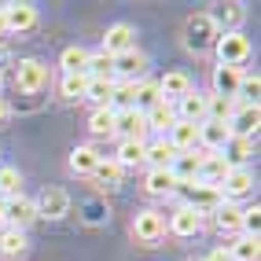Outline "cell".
<instances>
[{"label":"cell","mask_w":261,"mask_h":261,"mask_svg":"<svg viewBox=\"0 0 261 261\" xmlns=\"http://www.w3.org/2000/svg\"><path fill=\"white\" fill-rule=\"evenodd\" d=\"M214 41H217V26L210 19V11L188 15V22H184V48L195 51V56H202V51L214 48Z\"/></svg>","instance_id":"6da1fadb"},{"label":"cell","mask_w":261,"mask_h":261,"mask_svg":"<svg viewBox=\"0 0 261 261\" xmlns=\"http://www.w3.org/2000/svg\"><path fill=\"white\" fill-rule=\"evenodd\" d=\"M214 51H217V66H239L250 59V41L243 37V30L239 33H217V41H214Z\"/></svg>","instance_id":"7a4b0ae2"},{"label":"cell","mask_w":261,"mask_h":261,"mask_svg":"<svg viewBox=\"0 0 261 261\" xmlns=\"http://www.w3.org/2000/svg\"><path fill=\"white\" fill-rule=\"evenodd\" d=\"M166 236V217L159 210H136L133 217V239L140 243V247H154Z\"/></svg>","instance_id":"3957f363"},{"label":"cell","mask_w":261,"mask_h":261,"mask_svg":"<svg viewBox=\"0 0 261 261\" xmlns=\"http://www.w3.org/2000/svg\"><path fill=\"white\" fill-rule=\"evenodd\" d=\"M15 85H19V92H41L48 89V63L41 59H19L15 63Z\"/></svg>","instance_id":"277c9868"},{"label":"cell","mask_w":261,"mask_h":261,"mask_svg":"<svg viewBox=\"0 0 261 261\" xmlns=\"http://www.w3.org/2000/svg\"><path fill=\"white\" fill-rule=\"evenodd\" d=\"M33 221H37V206H33V199H26L22 191L11 195V199H4V224H8V228L26 232Z\"/></svg>","instance_id":"5b68a950"},{"label":"cell","mask_w":261,"mask_h":261,"mask_svg":"<svg viewBox=\"0 0 261 261\" xmlns=\"http://www.w3.org/2000/svg\"><path fill=\"white\" fill-rule=\"evenodd\" d=\"M257 125H261V107H257V103H236V111L228 118V133L243 136V140H254Z\"/></svg>","instance_id":"8992f818"},{"label":"cell","mask_w":261,"mask_h":261,"mask_svg":"<svg viewBox=\"0 0 261 261\" xmlns=\"http://www.w3.org/2000/svg\"><path fill=\"white\" fill-rule=\"evenodd\" d=\"M33 206H37V217L44 221H59L70 214V195H66L63 188H44L41 199H33Z\"/></svg>","instance_id":"52a82bcc"},{"label":"cell","mask_w":261,"mask_h":261,"mask_svg":"<svg viewBox=\"0 0 261 261\" xmlns=\"http://www.w3.org/2000/svg\"><path fill=\"white\" fill-rule=\"evenodd\" d=\"M177 191H184V206H191V210H195V214H206V210H217V206L224 202L221 199V191L217 188H206V184H184V188H177Z\"/></svg>","instance_id":"ba28073f"},{"label":"cell","mask_w":261,"mask_h":261,"mask_svg":"<svg viewBox=\"0 0 261 261\" xmlns=\"http://www.w3.org/2000/svg\"><path fill=\"white\" fill-rule=\"evenodd\" d=\"M221 199L224 202H236V199H247L250 191H254V173L247 166H239V169H228V177L221 180Z\"/></svg>","instance_id":"9c48e42d"},{"label":"cell","mask_w":261,"mask_h":261,"mask_svg":"<svg viewBox=\"0 0 261 261\" xmlns=\"http://www.w3.org/2000/svg\"><path fill=\"white\" fill-rule=\"evenodd\" d=\"M114 74H118V77H125L129 85L144 81V74H147V56H144L140 48L121 51V56H114Z\"/></svg>","instance_id":"30bf717a"},{"label":"cell","mask_w":261,"mask_h":261,"mask_svg":"<svg viewBox=\"0 0 261 261\" xmlns=\"http://www.w3.org/2000/svg\"><path fill=\"white\" fill-rule=\"evenodd\" d=\"M206 103H210V92L191 89L188 96H180L177 103H173V111H177L180 121H191V125H199V121H206Z\"/></svg>","instance_id":"8fae6325"},{"label":"cell","mask_w":261,"mask_h":261,"mask_svg":"<svg viewBox=\"0 0 261 261\" xmlns=\"http://www.w3.org/2000/svg\"><path fill=\"white\" fill-rule=\"evenodd\" d=\"M147 133V118L140 111H114V136H121V140H144Z\"/></svg>","instance_id":"7c38bea8"},{"label":"cell","mask_w":261,"mask_h":261,"mask_svg":"<svg viewBox=\"0 0 261 261\" xmlns=\"http://www.w3.org/2000/svg\"><path fill=\"white\" fill-rule=\"evenodd\" d=\"M228 125L224 121H214V118H206V121H199V151H206V154H217L224 144H228Z\"/></svg>","instance_id":"4fadbf2b"},{"label":"cell","mask_w":261,"mask_h":261,"mask_svg":"<svg viewBox=\"0 0 261 261\" xmlns=\"http://www.w3.org/2000/svg\"><path fill=\"white\" fill-rule=\"evenodd\" d=\"M129 48H136V30L129 22H114L107 30V37H103V48L99 51H107V56L114 59V56H121V51H129Z\"/></svg>","instance_id":"5bb4252c"},{"label":"cell","mask_w":261,"mask_h":261,"mask_svg":"<svg viewBox=\"0 0 261 261\" xmlns=\"http://www.w3.org/2000/svg\"><path fill=\"white\" fill-rule=\"evenodd\" d=\"M4 22H8V33H26L37 26V8L33 4H4Z\"/></svg>","instance_id":"9a60e30c"},{"label":"cell","mask_w":261,"mask_h":261,"mask_svg":"<svg viewBox=\"0 0 261 261\" xmlns=\"http://www.w3.org/2000/svg\"><path fill=\"white\" fill-rule=\"evenodd\" d=\"M199 162H202V151H177V159H173L169 173L177 177V184H195L199 180Z\"/></svg>","instance_id":"2e32d148"},{"label":"cell","mask_w":261,"mask_h":261,"mask_svg":"<svg viewBox=\"0 0 261 261\" xmlns=\"http://www.w3.org/2000/svg\"><path fill=\"white\" fill-rule=\"evenodd\" d=\"M210 19H214L217 33H239L243 19H247V8H243V4H217L210 11Z\"/></svg>","instance_id":"e0dca14e"},{"label":"cell","mask_w":261,"mask_h":261,"mask_svg":"<svg viewBox=\"0 0 261 261\" xmlns=\"http://www.w3.org/2000/svg\"><path fill=\"white\" fill-rule=\"evenodd\" d=\"M228 162L221 159V154H206L202 151V162H199V184H206V188H221V180L228 177Z\"/></svg>","instance_id":"ac0fdd59"},{"label":"cell","mask_w":261,"mask_h":261,"mask_svg":"<svg viewBox=\"0 0 261 261\" xmlns=\"http://www.w3.org/2000/svg\"><path fill=\"white\" fill-rule=\"evenodd\" d=\"M173 159H177V147H173L166 136H159V140L144 144V162H147L151 169H169Z\"/></svg>","instance_id":"d6986e66"},{"label":"cell","mask_w":261,"mask_h":261,"mask_svg":"<svg viewBox=\"0 0 261 261\" xmlns=\"http://www.w3.org/2000/svg\"><path fill=\"white\" fill-rule=\"evenodd\" d=\"M99 159H103V154L92 144H77L70 151V173H74V177H92V169L99 166Z\"/></svg>","instance_id":"ffe728a7"},{"label":"cell","mask_w":261,"mask_h":261,"mask_svg":"<svg viewBox=\"0 0 261 261\" xmlns=\"http://www.w3.org/2000/svg\"><path fill=\"white\" fill-rule=\"evenodd\" d=\"M202 228V214H195L191 210V206H177V210H173V217H169V232L173 236H195Z\"/></svg>","instance_id":"44dd1931"},{"label":"cell","mask_w":261,"mask_h":261,"mask_svg":"<svg viewBox=\"0 0 261 261\" xmlns=\"http://www.w3.org/2000/svg\"><path fill=\"white\" fill-rule=\"evenodd\" d=\"M166 140L177 147V151H195L199 147V125H191V121H173V129L166 133Z\"/></svg>","instance_id":"7402d4cb"},{"label":"cell","mask_w":261,"mask_h":261,"mask_svg":"<svg viewBox=\"0 0 261 261\" xmlns=\"http://www.w3.org/2000/svg\"><path fill=\"white\" fill-rule=\"evenodd\" d=\"M188 92H191V77H188L184 70H169V74L159 81V96L169 99V103H177V99L188 96Z\"/></svg>","instance_id":"603a6c76"},{"label":"cell","mask_w":261,"mask_h":261,"mask_svg":"<svg viewBox=\"0 0 261 261\" xmlns=\"http://www.w3.org/2000/svg\"><path fill=\"white\" fill-rule=\"evenodd\" d=\"M217 154H221V159L228 162L232 169H239V166H247V159L254 154V140H243V136H228V144H224Z\"/></svg>","instance_id":"cb8c5ba5"},{"label":"cell","mask_w":261,"mask_h":261,"mask_svg":"<svg viewBox=\"0 0 261 261\" xmlns=\"http://www.w3.org/2000/svg\"><path fill=\"white\" fill-rule=\"evenodd\" d=\"M26 250H30L26 232H19V228H4L0 232V257L4 261H19V257H26Z\"/></svg>","instance_id":"d4e9b609"},{"label":"cell","mask_w":261,"mask_h":261,"mask_svg":"<svg viewBox=\"0 0 261 261\" xmlns=\"http://www.w3.org/2000/svg\"><path fill=\"white\" fill-rule=\"evenodd\" d=\"M239 77H243V70H236V66H214V96H221V99H236Z\"/></svg>","instance_id":"484cf974"},{"label":"cell","mask_w":261,"mask_h":261,"mask_svg":"<svg viewBox=\"0 0 261 261\" xmlns=\"http://www.w3.org/2000/svg\"><path fill=\"white\" fill-rule=\"evenodd\" d=\"M114 89H118V81L114 77H89V89H85V99H92V107H111V99H114Z\"/></svg>","instance_id":"4316f807"},{"label":"cell","mask_w":261,"mask_h":261,"mask_svg":"<svg viewBox=\"0 0 261 261\" xmlns=\"http://www.w3.org/2000/svg\"><path fill=\"white\" fill-rule=\"evenodd\" d=\"M144 118H147V129H154V133H162V136H166V133L173 129V121H177V111H173V103H169V99H159Z\"/></svg>","instance_id":"83f0119b"},{"label":"cell","mask_w":261,"mask_h":261,"mask_svg":"<svg viewBox=\"0 0 261 261\" xmlns=\"http://www.w3.org/2000/svg\"><path fill=\"white\" fill-rule=\"evenodd\" d=\"M144 188H147V195H154V199H162V195H173L180 184H177V177H173L169 169H151L147 173V180H144Z\"/></svg>","instance_id":"f1b7e54d"},{"label":"cell","mask_w":261,"mask_h":261,"mask_svg":"<svg viewBox=\"0 0 261 261\" xmlns=\"http://www.w3.org/2000/svg\"><path fill=\"white\" fill-rule=\"evenodd\" d=\"M92 180H96V188H103V191H118L121 188V166L111 159H99V166L92 169Z\"/></svg>","instance_id":"f546056e"},{"label":"cell","mask_w":261,"mask_h":261,"mask_svg":"<svg viewBox=\"0 0 261 261\" xmlns=\"http://www.w3.org/2000/svg\"><path fill=\"white\" fill-rule=\"evenodd\" d=\"M162 96H159V81H140V85H133V111H140V114H147L154 103H159Z\"/></svg>","instance_id":"4dcf8cb0"},{"label":"cell","mask_w":261,"mask_h":261,"mask_svg":"<svg viewBox=\"0 0 261 261\" xmlns=\"http://www.w3.org/2000/svg\"><path fill=\"white\" fill-rule=\"evenodd\" d=\"M59 66H63V74H85V66H89V51H85L81 44H70V48H63V56H59Z\"/></svg>","instance_id":"1f68e13d"},{"label":"cell","mask_w":261,"mask_h":261,"mask_svg":"<svg viewBox=\"0 0 261 261\" xmlns=\"http://www.w3.org/2000/svg\"><path fill=\"white\" fill-rule=\"evenodd\" d=\"M114 162H118L121 169L140 166V162H144V140H121V144H118V154H114Z\"/></svg>","instance_id":"d6a6232c"},{"label":"cell","mask_w":261,"mask_h":261,"mask_svg":"<svg viewBox=\"0 0 261 261\" xmlns=\"http://www.w3.org/2000/svg\"><path fill=\"white\" fill-rule=\"evenodd\" d=\"M239 217H243V210H239L236 202H221L217 210H214L217 232H239Z\"/></svg>","instance_id":"836d02e7"},{"label":"cell","mask_w":261,"mask_h":261,"mask_svg":"<svg viewBox=\"0 0 261 261\" xmlns=\"http://www.w3.org/2000/svg\"><path fill=\"white\" fill-rule=\"evenodd\" d=\"M257 254H261V239H250V236H239L228 247V261H257Z\"/></svg>","instance_id":"e575fe53"},{"label":"cell","mask_w":261,"mask_h":261,"mask_svg":"<svg viewBox=\"0 0 261 261\" xmlns=\"http://www.w3.org/2000/svg\"><path fill=\"white\" fill-rule=\"evenodd\" d=\"M89 133L92 136H114V111L111 107H99L89 114Z\"/></svg>","instance_id":"d590c367"},{"label":"cell","mask_w":261,"mask_h":261,"mask_svg":"<svg viewBox=\"0 0 261 261\" xmlns=\"http://www.w3.org/2000/svg\"><path fill=\"white\" fill-rule=\"evenodd\" d=\"M85 89H89V74H63L59 81L63 99H85Z\"/></svg>","instance_id":"8d00e7d4"},{"label":"cell","mask_w":261,"mask_h":261,"mask_svg":"<svg viewBox=\"0 0 261 261\" xmlns=\"http://www.w3.org/2000/svg\"><path fill=\"white\" fill-rule=\"evenodd\" d=\"M85 74L89 77H114V59L107 56V51H89V66H85Z\"/></svg>","instance_id":"74e56055"},{"label":"cell","mask_w":261,"mask_h":261,"mask_svg":"<svg viewBox=\"0 0 261 261\" xmlns=\"http://www.w3.org/2000/svg\"><path fill=\"white\" fill-rule=\"evenodd\" d=\"M19 188H22L19 169H15V166H0V202L11 199V195H19Z\"/></svg>","instance_id":"f35d334b"},{"label":"cell","mask_w":261,"mask_h":261,"mask_svg":"<svg viewBox=\"0 0 261 261\" xmlns=\"http://www.w3.org/2000/svg\"><path fill=\"white\" fill-rule=\"evenodd\" d=\"M257 92H261V77L257 74H243L239 89H236V103H257Z\"/></svg>","instance_id":"ab89813d"},{"label":"cell","mask_w":261,"mask_h":261,"mask_svg":"<svg viewBox=\"0 0 261 261\" xmlns=\"http://www.w3.org/2000/svg\"><path fill=\"white\" fill-rule=\"evenodd\" d=\"M239 232H243V236H250V239L261 236V206H257V202L243 210V217H239Z\"/></svg>","instance_id":"60d3db41"},{"label":"cell","mask_w":261,"mask_h":261,"mask_svg":"<svg viewBox=\"0 0 261 261\" xmlns=\"http://www.w3.org/2000/svg\"><path fill=\"white\" fill-rule=\"evenodd\" d=\"M85 210H89V214H85V221H89V224H99L103 217H107V206H103V202H89Z\"/></svg>","instance_id":"b9f144b4"},{"label":"cell","mask_w":261,"mask_h":261,"mask_svg":"<svg viewBox=\"0 0 261 261\" xmlns=\"http://www.w3.org/2000/svg\"><path fill=\"white\" fill-rule=\"evenodd\" d=\"M8 114H11V107H8V99L0 96V125H4V121H8Z\"/></svg>","instance_id":"7bdbcfd3"},{"label":"cell","mask_w":261,"mask_h":261,"mask_svg":"<svg viewBox=\"0 0 261 261\" xmlns=\"http://www.w3.org/2000/svg\"><path fill=\"white\" fill-rule=\"evenodd\" d=\"M206 261H228V250H214V254L206 257Z\"/></svg>","instance_id":"ee69618b"},{"label":"cell","mask_w":261,"mask_h":261,"mask_svg":"<svg viewBox=\"0 0 261 261\" xmlns=\"http://www.w3.org/2000/svg\"><path fill=\"white\" fill-rule=\"evenodd\" d=\"M8 33V22H4V11H0V37Z\"/></svg>","instance_id":"f6af8a7d"},{"label":"cell","mask_w":261,"mask_h":261,"mask_svg":"<svg viewBox=\"0 0 261 261\" xmlns=\"http://www.w3.org/2000/svg\"><path fill=\"white\" fill-rule=\"evenodd\" d=\"M0 228H4V202H0Z\"/></svg>","instance_id":"bcb514c9"},{"label":"cell","mask_w":261,"mask_h":261,"mask_svg":"<svg viewBox=\"0 0 261 261\" xmlns=\"http://www.w3.org/2000/svg\"><path fill=\"white\" fill-rule=\"evenodd\" d=\"M0 85H4V74H0Z\"/></svg>","instance_id":"7dc6e473"}]
</instances>
